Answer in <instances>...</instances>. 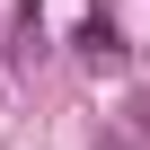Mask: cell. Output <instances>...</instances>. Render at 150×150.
I'll return each mask as SVG.
<instances>
[{
	"label": "cell",
	"instance_id": "cell-1",
	"mask_svg": "<svg viewBox=\"0 0 150 150\" xmlns=\"http://www.w3.org/2000/svg\"><path fill=\"white\" fill-rule=\"evenodd\" d=\"M80 62L88 71H124V35H115V18L97 9V18H80Z\"/></svg>",
	"mask_w": 150,
	"mask_h": 150
},
{
	"label": "cell",
	"instance_id": "cell-2",
	"mask_svg": "<svg viewBox=\"0 0 150 150\" xmlns=\"http://www.w3.org/2000/svg\"><path fill=\"white\" fill-rule=\"evenodd\" d=\"M0 97H9V53H0Z\"/></svg>",
	"mask_w": 150,
	"mask_h": 150
}]
</instances>
